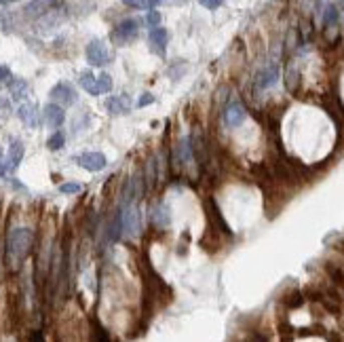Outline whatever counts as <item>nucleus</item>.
Segmentation results:
<instances>
[{
	"label": "nucleus",
	"mask_w": 344,
	"mask_h": 342,
	"mask_svg": "<svg viewBox=\"0 0 344 342\" xmlns=\"http://www.w3.org/2000/svg\"><path fill=\"white\" fill-rule=\"evenodd\" d=\"M34 235L30 228H15L9 235V256H11L13 262H22L28 256L30 247H32Z\"/></svg>",
	"instance_id": "obj_1"
},
{
	"label": "nucleus",
	"mask_w": 344,
	"mask_h": 342,
	"mask_svg": "<svg viewBox=\"0 0 344 342\" xmlns=\"http://www.w3.org/2000/svg\"><path fill=\"white\" fill-rule=\"evenodd\" d=\"M139 34V22L137 19H123L112 32V40L116 45H129L131 40H135Z\"/></svg>",
	"instance_id": "obj_2"
},
{
	"label": "nucleus",
	"mask_w": 344,
	"mask_h": 342,
	"mask_svg": "<svg viewBox=\"0 0 344 342\" xmlns=\"http://www.w3.org/2000/svg\"><path fill=\"white\" fill-rule=\"evenodd\" d=\"M87 62L91 66H97V68H102L110 62V55H108V49L104 45V40L95 38L87 45Z\"/></svg>",
	"instance_id": "obj_3"
},
{
	"label": "nucleus",
	"mask_w": 344,
	"mask_h": 342,
	"mask_svg": "<svg viewBox=\"0 0 344 342\" xmlns=\"http://www.w3.org/2000/svg\"><path fill=\"white\" fill-rule=\"evenodd\" d=\"M51 99L55 104L62 106V108L72 106V104H76V91H74V87L70 83H57L51 89Z\"/></svg>",
	"instance_id": "obj_4"
},
{
	"label": "nucleus",
	"mask_w": 344,
	"mask_h": 342,
	"mask_svg": "<svg viewBox=\"0 0 344 342\" xmlns=\"http://www.w3.org/2000/svg\"><path fill=\"white\" fill-rule=\"evenodd\" d=\"M120 222H123V230L129 237H135L139 233V211L135 205H125L120 211Z\"/></svg>",
	"instance_id": "obj_5"
},
{
	"label": "nucleus",
	"mask_w": 344,
	"mask_h": 342,
	"mask_svg": "<svg viewBox=\"0 0 344 342\" xmlns=\"http://www.w3.org/2000/svg\"><path fill=\"white\" fill-rule=\"evenodd\" d=\"M76 163L87 171H102L108 165V160L102 152H85V154L76 156Z\"/></svg>",
	"instance_id": "obj_6"
},
{
	"label": "nucleus",
	"mask_w": 344,
	"mask_h": 342,
	"mask_svg": "<svg viewBox=\"0 0 344 342\" xmlns=\"http://www.w3.org/2000/svg\"><path fill=\"white\" fill-rule=\"evenodd\" d=\"M43 118H45V123L51 127V129H57V127H62L64 125V120H66V114H64V108L59 106V104H47L45 110H43Z\"/></svg>",
	"instance_id": "obj_7"
},
{
	"label": "nucleus",
	"mask_w": 344,
	"mask_h": 342,
	"mask_svg": "<svg viewBox=\"0 0 344 342\" xmlns=\"http://www.w3.org/2000/svg\"><path fill=\"white\" fill-rule=\"evenodd\" d=\"M106 108H108L110 114H127L131 110V97L127 93L114 95V97H110L106 102Z\"/></svg>",
	"instance_id": "obj_8"
},
{
	"label": "nucleus",
	"mask_w": 344,
	"mask_h": 342,
	"mask_svg": "<svg viewBox=\"0 0 344 342\" xmlns=\"http://www.w3.org/2000/svg\"><path fill=\"white\" fill-rule=\"evenodd\" d=\"M148 38H150V45H152L154 53L165 55V49H167V30L160 28V26H154L152 30H150Z\"/></svg>",
	"instance_id": "obj_9"
},
{
	"label": "nucleus",
	"mask_w": 344,
	"mask_h": 342,
	"mask_svg": "<svg viewBox=\"0 0 344 342\" xmlns=\"http://www.w3.org/2000/svg\"><path fill=\"white\" fill-rule=\"evenodd\" d=\"M24 158V142L13 139L11 146H9V156H7V171H15Z\"/></svg>",
	"instance_id": "obj_10"
},
{
	"label": "nucleus",
	"mask_w": 344,
	"mask_h": 342,
	"mask_svg": "<svg viewBox=\"0 0 344 342\" xmlns=\"http://www.w3.org/2000/svg\"><path fill=\"white\" fill-rule=\"evenodd\" d=\"M243 120H245V110H243L241 104H230L226 108V123L230 127H239Z\"/></svg>",
	"instance_id": "obj_11"
},
{
	"label": "nucleus",
	"mask_w": 344,
	"mask_h": 342,
	"mask_svg": "<svg viewBox=\"0 0 344 342\" xmlns=\"http://www.w3.org/2000/svg\"><path fill=\"white\" fill-rule=\"evenodd\" d=\"M53 5V0H34V3H30L26 9H24V13L28 17H38V15H45L49 9H51Z\"/></svg>",
	"instance_id": "obj_12"
},
{
	"label": "nucleus",
	"mask_w": 344,
	"mask_h": 342,
	"mask_svg": "<svg viewBox=\"0 0 344 342\" xmlns=\"http://www.w3.org/2000/svg\"><path fill=\"white\" fill-rule=\"evenodd\" d=\"M78 83H80V87H83L89 95H102V91H99V85H97V76H93L91 72H83V74H80Z\"/></svg>",
	"instance_id": "obj_13"
},
{
	"label": "nucleus",
	"mask_w": 344,
	"mask_h": 342,
	"mask_svg": "<svg viewBox=\"0 0 344 342\" xmlns=\"http://www.w3.org/2000/svg\"><path fill=\"white\" fill-rule=\"evenodd\" d=\"M19 118L24 120V123L28 127H38V112H36V106L32 104H24L22 108H19Z\"/></svg>",
	"instance_id": "obj_14"
},
{
	"label": "nucleus",
	"mask_w": 344,
	"mask_h": 342,
	"mask_svg": "<svg viewBox=\"0 0 344 342\" xmlns=\"http://www.w3.org/2000/svg\"><path fill=\"white\" fill-rule=\"evenodd\" d=\"M277 78H279V70L272 66V68H266L264 72H262L260 76H258V87L260 89H268V87H272L277 83Z\"/></svg>",
	"instance_id": "obj_15"
},
{
	"label": "nucleus",
	"mask_w": 344,
	"mask_h": 342,
	"mask_svg": "<svg viewBox=\"0 0 344 342\" xmlns=\"http://www.w3.org/2000/svg\"><path fill=\"white\" fill-rule=\"evenodd\" d=\"M9 91H11V95H13V99H24L26 95H28V83L26 80H22V78H17V80H11V85H9Z\"/></svg>",
	"instance_id": "obj_16"
},
{
	"label": "nucleus",
	"mask_w": 344,
	"mask_h": 342,
	"mask_svg": "<svg viewBox=\"0 0 344 342\" xmlns=\"http://www.w3.org/2000/svg\"><path fill=\"white\" fill-rule=\"evenodd\" d=\"M64 142H66V137H64V133L62 131H55L51 137H49V142H47V146L51 148V150H59L64 146Z\"/></svg>",
	"instance_id": "obj_17"
},
{
	"label": "nucleus",
	"mask_w": 344,
	"mask_h": 342,
	"mask_svg": "<svg viewBox=\"0 0 344 342\" xmlns=\"http://www.w3.org/2000/svg\"><path fill=\"white\" fill-rule=\"evenodd\" d=\"M97 85H99V91H102V93L112 91V76H110V74H99L97 76Z\"/></svg>",
	"instance_id": "obj_18"
},
{
	"label": "nucleus",
	"mask_w": 344,
	"mask_h": 342,
	"mask_svg": "<svg viewBox=\"0 0 344 342\" xmlns=\"http://www.w3.org/2000/svg\"><path fill=\"white\" fill-rule=\"evenodd\" d=\"M59 190H62L64 195H78L80 190H83V186L76 184V182H66V184L59 186Z\"/></svg>",
	"instance_id": "obj_19"
},
{
	"label": "nucleus",
	"mask_w": 344,
	"mask_h": 342,
	"mask_svg": "<svg viewBox=\"0 0 344 342\" xmlns=\"http://www.w3.org/2000/svg\"><path fill=\"white\" fill-rule=\"evenodd\" d=\"M146 24H148L150 28L158 26V24H160V13H158V11H154V9H150V11L146 13Z\"/></svg>",
	"instance_id": "obj_20"
},
{
	"label": "nucleus",
	"mask_w": 344,
	"mask_h": 342,
	"mask_svg": "<svg viewBox=\"0 0 344 342\" xmlns=\"http://www.w3.org/2000/svg\"><path fill=\"white\" fill-rule=\"evenodd\" d=\"M156 224L158 226H167L169 224V216H167V209L165 207H158L156 209Z\"/></svg>",
	"instance_id": "obj_21"
},
{
	"label": "nucleus",
	"mask_w": 344,
	"mask_h": 342,
	"mask_svg": "<svg viewBox=\"0 0 344 342\" xmlns=\"http://www.w3.org/2000/svg\"><path fill=\"white\" fill-rule=\"evenodd\" d=\"M154 102V97L152 95H150V93H144V95H141L139 97V102H137V106L139 108H144V106H148V104H152Z\"/></svg>",
	"instance_id": "obj_22"
},
{
	"label": "nucleus",
	"mask_w": 344,
	"mask_h": 342,
	"mask_svg": "<svg viewBox=\"0 0 344 342\" xmlns=\"http://www.w3.org/2000/svg\"><path fill=\"white\" fill-rule=\"evenodd\" d=\"M222 3H224V0H203V5H205L207 9H211V11H214V9H218Z\"/></svg>",
	"instance_id": "obj_23"
},
{
	"label": "nucleus",
	"mask_w": 344,
	"mask_h": 342,
	"mask_svg": "<svg viewBox=\"0 0 344 342\" xmlns=\"http://www.w3.org/2000/svg\"><path fill=\"white\" fill-rule=\"evenodd\" d=\"M336 15H338V13H336V9H333V7H327V13H325V22H327V24H331L333 19H336Z\"/></svg>",
	"instance_id": "obj_24"
},
{
	"label": "nucleus",
	"mask_w": 344,
	"mask_h": 342,
	"mask_svg": "<svg viewBox=\"0 0 344 342\" xmlns=\"http://www.w3.org/2000/svg\"><path fill=\"white\" fill-rule=\"evenodd\" d=\"M7 174V160L3 158V152H0V176Z\"/></svg>",
	"instance_id": "obj_25"
},
{
	"label": "nucleus",
	"mask_w": 344,
	"mask_h": 342,
	"mask_svg": "<svg viewBox=\"0 0 344 342\" xmlns=\"http://www.w3.org/2000/svg\"><path fill=\"white\" fill-rule=\"evenodd\" d=\"M9 74H11V72H9V68H5V66H0V80H3V78H7Z\"/></svg>",
	"instance_id": "obj_26"
},
{
	"label": "nucleus",
	"mask_w": 344,
	"mask_h": 342,
	"mask_svg": "<svg viewBox=\"0 0 344 342\" xmlns=\"http://www.w3.org/2000/svg\"><path fill=\"white\" fill-rule=\"evenodd\" d=\"M158 3H160V0H146V7H148V9H154Z\"/></svg>",
	"instance_id": "obj_27"
},
{
	"label": "nucleus",
	"mask_w": 344,
	"mask_h": 342,
	"mask_svg": "<svg viewBox=\"0 0 344 342\" xmlns=\"http://www.w3.org/2000/svg\"><path fill=\"white\" fill-rule=\"evenodd\" d=\"M5 3H13V0H0V5H5Z\"/></svg>",
	"instance_id": "obj_28"
},
{
	"label": "nucleus",
	"mask_w": 344,
	"mask_h": 342,
	"mask_svg": "<svg viewBox=\"0 0 344 342\" xmlns=\"http://www.w3.org/2000/svg\"><path fill=\"white\" fill-rule=\"evenodd\" d=\"M201 3H203V0H201Z\"/></svg>",
	"instance_id": "obj_29"
}]
</instances>
